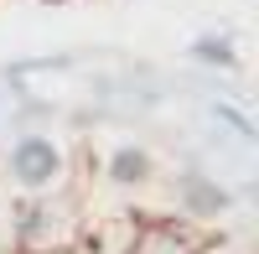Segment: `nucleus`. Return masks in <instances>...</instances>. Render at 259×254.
Instances as JSON below:
<instances>
[{"instance_id": "obj_3", "label": "nucleus", "mask_w": 259, "mask_h": 254, "mask_svg": "<svg viewBox=\"0 0 259 254\" xmlns=\"http://www.w3.org/2000/svg\"><path fill=\"white\" fill-rule=\"evenodd\" d=\"M171 192H177V213L187 223H212L223 218L233 202H239V192H228V187L218 177H207L202 166H182L177 182H171Z\"/></svg>"}, {"instance_id": "obj_9", "label": "nucleus", "mask_w": 259, "mask_h": 254, "mask_svg": "<svg viewBox=\"0 0 259 254\" xmlns=\"http://www.w3.org/2000/svg\"><path fill=\"white\" fill-rule=\"evenodd\" d=\"M192 254H244V249L233 244V239H202V244L192 249Z\"/></svg>"}, {"instance_id": "obj_4", "label": "nucleus", "mask_w": 259, "mask_h": 254, "mask_svg": "<svg viewBox=\"0 0 259 254\" xmlns=\"http://www.w3.org/2000/svg\"><path fill=\"white\" fill-rule=\"evenodd\" d=\"M140 234V218L135 213H114V218H83L78 239L68 254H130Z\"/></svg>"}, {"instance_id": "obj_5", "label": "nucleus", "mask_w": 259, "mask_h": 254, "mask_svg": "<svg viewBox=\"0 0 259 254\" xmlns=\"http://www.w3.org/2000/svg\"><path fill=\"white\" fill-rule=\"evenodd\" d=\"M104 177H109L119 192H140V187H150V177H156V156H150L145 145H114L109 161H104Z\"/></svg>"}, {"instance_id": "obj_10", "label": "nucleus", "mask_w": 259, "mask_h": 254, "mask_svg": "<svg viewBox=\"0 0 259 254\" xmlns=\"http://www.w3.org/2000/svg\"><path fill=\"white\" fill-rule=\"evenodd\" d=\"M130 254H150V249H140V244H135V249H130Z\"/></svg>"}, {"instance_id": "obj_7", "label": "nucleus", "mask_w": 259, "mask_h": 254, "mask_svg": "<svg viewBox=\"0 0 259 254\" xmlns=\"http://www.w3.org/2000/svg\"><path fill=\"white\" fill-rule=\"evenodd\" d=\"M207 114L218 119L223 130H233V135H239L244 145H254V140H259V130H254V119H249V114L239 109V104H228V99H212V104H207Z\"/></svg>"}, {"instance_id": "obj_1", "label": "nucleus", "mask_w": 259, "mask_h": 254, "mask_svg": "<svg viewBox=\"0 0 259 254\" xmlns=\"http://www.w3.org/2000/svg\"><path fill=\"white\" fill-rule=\"evenodd\" d=\"M11 223H16V254H68L83 228V207L57 187L41 197H21Z\"/></svg>"}, {"instance_id": "obj_6", "label": "nucleus", "mask_w": 259, "mask_h": 254, "mask_svg": "<svg viewBox=\"0 0 259 254\" xmlns=\"http://www.w3.org/2000/svg\"><path fill=\"white\" fill-rule=\"evenodd\" d=\"M187 57L202 62V68H212V73H239V68H244V57H239V47H233V36H223V31L192 36V41H187Z\"/></svg>"}, {"instance_id": "obj_2", "label": "nucleus", "mask_w": 259, "mask_h": 254, "mask_svg": "<svg viewBox=\"0 0 259 254\" xmlns=\"http://www.w3.org/2000/svg\"><path fill=\"white\" fill-rule=\"evenodd\" d=\"M6 177H11L26 197L57 192L62 177H68V151H62L52 135L26 130V135H16V140H11V151H6Z\"/></svg>"}, {"instance_id": "obj_11", "label": "nucleus", "mask_w": 259, "mask_h": 254, "mask_svg": "<svg viewBox=\"0 0 259 254\" xmlns=\"http://www.w3.org/2000/svg\"><path fill=\"white\" fill-rule=\"evenodd\" d=\"M47 6H57V0H47Z\"/></svg>"}, {"instance_id": "obj_8", "label": "nucleus", "mask_w": 259, "mask_h": 254, "mask_svg": "<svg viewBox=\"0 0 259 254\" xmlns=\"http://www.w3.org/2000/svg\"><path fill=\"white\" fill-rule=\"evenodd\" d=\"M73 52H52V57H21L6 68V78H21V73H62V68H73Z\"/></svg>"}]
</instances>
